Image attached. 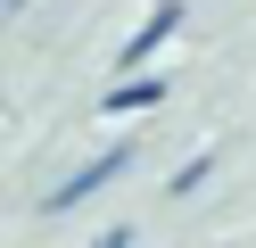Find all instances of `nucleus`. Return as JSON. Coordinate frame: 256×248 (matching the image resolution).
<instances>
[{"mask_svg":"<svg viewBox=\"0 0 256 248\" xmlns=\"http://www.w3.org/2000/svg\"><path fill=\"white\" fill-rule=\"evenodd\" d=\"M116 174H132V149H100L91 165H74V174H66V182L50 190V215H66V207H83V198H100V190H108Z\"/></svg>","mask_w":256,"mask_h":248,"instance_id":"obj_1","label":"nucleus"},{"mask_svg":"<svg viewBox=\"0 0 256 248\" xmlns=\"http://www.w3.org/2000/svg\"><path fill=\"white\" fill-rule=\"evenodd\" d=\"M174 25H182V0H157V9L140 17V33H132V42H124V66H149L157 50L174 42Z\"/></svg>","mask_w":256,"mask_h":248,"instance_id":"obj_2","label":"nucleus"},{"mask_svg":"<svg viewBox=\"0 0 256 248\" xmlns=\"http://www.w3.org/2000/svg\"><path fill=\"white\" fill-rule=\"evenodd\" d=\"M166 91H174L166 75H149V66H132L124 83H108V116H140V108H157Z\"/></svg>","mask_w":256,"mask_h":248,"instance_id":"obj_3","label":"nucleus"},{"mask_svg":"<svg viewBox=\"0 0 256 248\" xmlns=\"http://www.w3.org/2000/svg\"><path fill=\"white\" fill-rule=\"evenodd\" d=\"M206 182H215V157H190V165H182V174H174V190H182V198H190V190H206Z\"/></svg>","mask_w":256,"mask_h":248,"instance_id":"obj_4","label":"nucleus"},{"mask_svg":"<svg viewBox=\"0 0 256 248\" xmlns=\"http://www.w3.org/2000/svg\"><path fill=\"white\" fill-rule=\"evenodd\" d=\"M91 248H132V223H108V231H100Z\"/></svg>","mask_w":256,"mask_h":248,"instance_id":"obj_5","label":"nucleus"}]
</instances>
